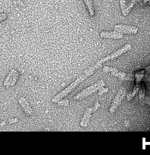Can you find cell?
Returning <instances> with one entry per match:
<instances>
[{"instance_id": "24", "label": "cell", "mask_w": 150, "mask_h": 155, "mask_svg": "<svg viewBox=\"0 0 150 155\" xmlns=\"http://www.w3.org/2000/svg\"><path fill=\"white\" fill-rule=\"evenodd\" d=\"M148 5H150V0H149V2H148Z\"/></svg>"}, {"instance_id": "13", "label": "cell", "mask_w": 150, "mask_h": 155, "mask_svg": "<svg viewBox=\"0 0 150 155\" xmlns=\"http://www.w3.org/2000/svg\"><path fill=\"white\" fill-rule=\"evenodd\" d=\"M103 71L105 73H107V72L118 73L119 71H118V69H116V68H110V67H104V68H103Z\"/></svg>"}, {"instance_id": "9", "label": "cell", "mask_w": 150, "mask_h": 155, "mask_svg": "<svg viewBox=\"0 0 150 155\" xmlns=\"http://www.w3.org/2000/svg\"><path fill=\"white\" fill-rule=\"evenodd\" d=\"M18 103H19V104L21 106L23 110H24V113H25L27 116H31L32 114H33V109L30 107V104H29V102L27 101V100L26 99L25 97L23 96L21 97V98H20Z\"/></svg>"}, {"instance_id": "4", "label": "cell", "mask_w": 150, "mask_h": 155, "mask_svg": "<svg viewBox=\"0 0 150 155\" xmlns=\"http://www.w3.org/2000/svg\"><path fill=\"white\" fill-rule=\"evenodd\" d=\"M126 95V89L122 87L118 90V93H117L116 96H115V99H114L113 102L111 104L110 109H109V112L111 114H114L117 110L120 105H121V102L124 100V97Z\"/></svg>"}, {"instance_id": "15", "label": "cell", "mask_w": 150, "mask_h": 155, "mask_svg": "<svg viewBox=\"0 0 150 155\" xmlns=\"http://www.w3.org/2000/svg\"><path fill=\"white\" fill-rule=\"evenodd\" d=\"M58 106H64V107H68L69 104V101L68 99H62L57 103Z\"/></svg>"}, {"instance_id": "7", "label": "cell", "mask_w": 150, "mask_h": 155, "mask_svg": "<svg viewBox=\"0 0 150 155\" xmlns=\"http://www.w3.org/2000/svg\"><path fill=\"white\" fill-rule=\"evenodd\" d=\"M139 0H130L129 5H126L125 0H120V5H121V12H122L124 16H127L131 9L133 8V6L139 2Z\"/></svg>"}, {"instance_id": "18", "label": "cell", "mask_w": 150, "mask_h": 155, "mask_svg": "<svg viewBox=\"0 0 150 155\" xmlns=\"http://www.w3.org/2000/svg\"><path fill=\"white\" fill-rule=\"evenodd\" d=\"M6 19H7V15L5 13L0 14V23L2 22V21H4Z\"/></svg>"}, {"instance_id": "3", "label": "cell", "mask_w": 150, "mask_h": 155, "mask_svg": "<svg viewBox=\"0 0 150 155\" xmlns=\"http://www.w3.org/2000/svg\"><path fill=\"white\" fill-rule=\"evenodd\" d=\"M102 86H105V82L103 81V80H99L98 81H97L96 83L91 85L89 87L86 88V89H83V91H81L80 93L77 94V95H75V96L74 97V101H78V100L83 99V98H86V97L95 93V92L99 90L100 88L102 87Z\"/></svg>"}, {"instance_id": "1", "label": "cell", "mask_w": 150, "mask_h": 155, "mask_svg": "<svg viewBox=\"0 0 150 155\" xmlns=\"http://www.w3.org/2000/svg\"><path fill=\"white\" fill-rule=\"evenodd\" d=\"M131 48H132V45H130V44H126L125 45H124L123 47H121V48L118 49L117 51H114V52L111 53V54H108V55L105 56V57L102 58H101L100 60H98V61H97L96 63L93 65V66L88 68L87 69L84 71V74H85V75L86 76V77H89V76H91L92 74H93L95 70L98 69V68H99L103 64L105 63V62H107V61H108L115 60V59H116L117 58H118V57H120L121 55H122V54H124L125 52H127L128 51H130Z\"/></svg>"}, {"instance_id": "5", "label": "cell", "mask_w": 150, "mask_h": 155, "mask_svg": "<svg viewBox=\"0 0 150 155\" xmlns=\"http://www.w3.org/2000/svg\"><path fill=\"white\" fill-rule=\"evenodd\" d=\"M18 77H19V73L15 69H12L9 72L8 75L7 76L6 79L5 80L3 85L5 86V88H8L10 86H15V83H17V80H18Z\"/></svg>"}, {"instance_id": "6", "label": "cell", "mask_w": 150, "mask_h": 155, "mask_svg": "<svg viewBox=\"0 0 150 155\" xmlns=\"http://www.w3.org/2000/svg\"><path fill=\"white\" fill-rule=\"evenodd\" d=\"M115 31L120 32L124 34H136L138 32L137 27L134 26L125 25V24H118L114 27Z\"/></svg>"}, {"instance_id": "17", "label": "cell", "mask_w": 150, "mask_h": 155, "mask_svg": "<svg viewBox=\"0 0 150 155\" xmlns=\"http://www.w3.org/2000/svg\"><path fill=\"white\" fill-rule=\"evenodd\" d=\"M98 95H102V94L104 93H106V92H108V88H104V86H102V87H101L99 89V90L98 91Z\"/></svg>"}, {"instance_id": "14", "label": "cell", "mask_w": 150, "mask_h": 155, "mask_svg": "<svg viewBox=\"0 0 150 155\" xmlns=\"http://www.w3.org/2000/svg\"><path fill=\"white\" fill-rule=\"evenodd\" d=\"M143 73H144V71H142V72H139V73H138V74H136V76H135V79H136V84H139V82L141 81L142 77H143Z\"/></svg>"}, {"instance_id": "11", "label": "cell", "mask_w": 150, "mask_h": 155, "mask_svg": "<svg viewBox=\"0 0 150 155\" xmlns=\"http://www.w3.org/2000/svg\"><path fill=\"white\" fill-rule=\"evenodd\" d=\"M84 1L85 5H86V7L87 8V10L89 11V15L92 17H93L95 15V12H94V8H93V4H92V0H83Z\"/></svg>"}, {"instance_id": "19", "label": "cell", "mask_w": 150, "mask_h": 155, "mask_svg": "<svg viewBox=\"0 0 150 155\" xmlns=\"http://www.w3.org/2000/svg\"><path fill=\"white\" fill-rule=\"evenodd\" d=\"M99 107H100V104H99V103H98V101H95V105H94V107H92V110H93V112L96 111V110H98V109L99 108Z\"/></svg>"}, {"instance_id": "22", "label": "cell", "mask_w": 150, "mask_h": 155, "mask_svg": "<svg viewBox=\"0 0 150 155\" xmlns=\"http://www.w3.org/2000/svg\"><path fill=\"white\" fill-rule=\"evenodd\" d=\"M146 72L147 73H149L150 72V67H148V68L146 69Z\"/></svg>"}, {"instance_id": "8", "label": "cell", "mask_w": 150, "mask_h": 155, "mask_svg": "<svg viewBox=\"0 0 150 155\" xmlns=\"http://www.w3.org/2000/svg\"><path fill=\"white\" fill-rule=\"evenodd\" d=\"M100 37L103 39H120L124 37V33H121L118 31H102L100 33Z\"/></svg>"}, {"instance_id": "16", "label": "cell", "mask_w": 150, "mask_h": 155, "mask_svg": "<svg viewBox=\"0 0 150 155\" xmlns=\"http://www.w3.org/2000/svg\"><path fill=\"white\" fill-rule=\"evenodd\" d=\"M111 74H112V76H115V77H119L120 79L124 78V77H126V75H127V74H126L125 73L120 72V71H118V73H111Z\"/></svg>"}, {"instance_id": "10", "label": "cell", "mask_w": 150, "mask_h": 155, "mask_svg": "<svg viewBox=\"0 0 150 155\" xmlns=\"http://www.w3.org/2000/svg\"><path fill=\"white\" fill-rule=\"evenodd\" d=\"M93 113V110L92 108H90V107H87L85 111L84 115H83V118H82V120L80 122V127L84 128V127H86L89 124V120H90V118L92 117V114Z\"/></svg>"}, {"instance_id": "12", "label": "cell", "mask_w": 150, "mask_h": 155, "mask_svg": "<svg viewBox=\"0 0 150 155\" xmlns=\"http://www.w3.org/2000/svg\"><path fill=\"white\" fill-rule=\"evenodd\" d=\"M139 85L136 84V86H135L134 89H133V92H132L131 93L129 94V95H127V101H131V100L133 99V97L136 95V94L137 93V92L139 91Z\"/></svg>"}, {"instance_id": "20", "label": "cell", "mask_w": 150, "mask_h": 155, "mask_svg": "<svg viewBox=\"0 0 150 155\" xmlns=\"http://www.w3.org/2000/svg\"><path fill=\"white\" fill-rule=\"evenodd\" d=\"M144 97H145V89H144V86H142L140 93H139V98H140V99H142Z\"/></svg>"}, {"instance_id": "23", "label": "cell", "mask_w": 150, "mask_h": 155, "mask_svg": "<svg viewBox=\"0 0 150 155\" xmlns=\"http://www.w3.org/2000/svg\"><path fill=\"white\" fill-rule=\"evenodd\" d=\"M146 80H148V81H150V77H149V78H148V77H146Z\"/></svg>"}, {"instance_id": "2", "label": "cell", "mask_w": 150, "mask_h": 155, "mask_svg": "<svg viewBox=\"0 0 150 155\" xmlns=\"http://www.w3.org/2000/svg\"><path fill=\"white\" fill-rule=\"evenodd\" d=\"M86 78V76L85 75V74H83V75L79 77L78 78L75 80V81L72 82V83H71V84L68 86V87H66L65 89H64V90H62V92H59L58 95H56L55 96L52 98V102L58 103L59 101H61L62 99H63V98H65V97H66L68 94L71 93V92H72V91L74 90L75 88H77V86H78L80 83H81L82 82H83Z\"/></svg>"}, {"instance_id": "21", "label": "cell", "mask_w": 150, "mask_h": 155, "mask_svg": "<svg viewBox=\"0 0 150 155\" xmlns=\"http://www.w3.org/2000/svg\"><path fill=\"white\" fill-rule=\"evenodd\" d=\"M18 119L17 118H15V119H12V120H8V123L9 124H15V123L18 122Z\"/></svg>"}]
</instances>
